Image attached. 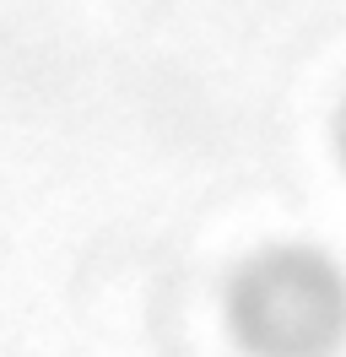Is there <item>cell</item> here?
I'll return each instance as SVG.
<instances>
[{"mask_svg":"<svg viewBox=\"0 0 346 357\" xmlns=\"http://www.w3.org/2000/svg\"><path fill=\"white\" fill-rule=\"evenodd\" d=\"M227 314L249 357H341L346 266L319 244L260 249L238 271Z\"/></svg>","mask_w":346,"mask_h":357,"instance_id":"6da1fadb","label":"cell"},{"mask_svg":"<svg viewBox=\"0 0 346 357\" xmlns=\"http://www.w3.org/2000/svg\"><path fill=\"white\" fill-rule=\"evenodd\" d=\"M336 157H341V168H346V103L336 109Z\"/></svg>","mask_w":346,"mask_h":357,"instance_id":"7a4b0ae2","label":"cell"}]
</instances>
